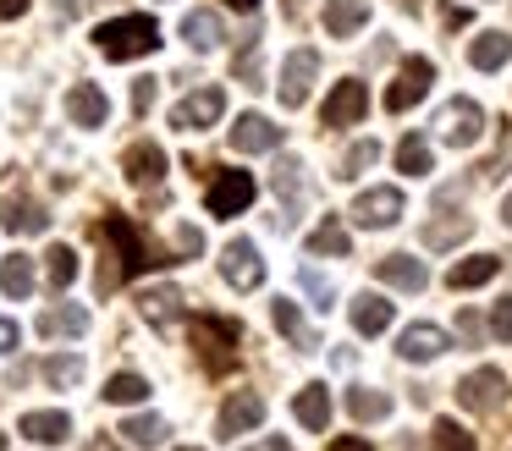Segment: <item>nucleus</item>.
I'll list each match as a JSON object with an SVG mask.
<instances>
[{
  "label": "nucleus",
  "mask_w": 512,
  "mask_h": 451,
  "mask_svg": "<svg viewBox=\"0 0 512 451\" xmlns=\"http://www.w3.org/2000/svg\"><path fill=\"white\" fill-rule=\"evenodd\" d=\"M122 171H127V182L133 187H155L160 176H166V149H160V143H133V149L122 154Z\"/></svg>",
  "instance_id": "obj_16"
},
{
  "label": "nucleus",
  "mask_w": 512,
  "mask_h": 451,
  "mask_svg": "<svg viewBox=\"0 0 512 451\" xmlns=\"http://www.w3.org/2000/svg\"><path fill=\"white\" fill-rule=\"evenodd\" d=\"M336 451H369V440H358V435H342V440H336Z\"/></svg>",
  "instance_id": "obj_51"
},
{
  "label": "nucleus",
  "mask_w": 512,
  "mask_h": 451,
  "mask_svg": "<svg viewBox=\"0 0 512 451\" xmlns=\"http://www.w3.org/2000/svg\"><path fill=\"white\" fill-rule=\"evenodd\" d=\"M94 44H100L105 61H138V55L160 50V22L144 17V11H133V17L105 22V28L94 33Z\"/></svg>",
  "instance_id": "obj_1"
},
{
  "label": "nucleus",
  "mask_w": 512,
  "mask_h": 451,
  "mask_svg": "<svg viewBox=\"0 0 512 451\" xmlns=\"http://www.w3.org/2000/svg\"><path fill=\"white\" fill-rule=\"evenodd\" d=\"M347 314H353V330H358V336H380V330H391L397 308H391L380 292H358L353 303H347Z\"/></svg>",
  "instance_id": "obj_18"
},
{
  "label": "nucleus",
  "mask_w": 512,
  "mask_h": 451,
  "mask_svg": "<svg viewBox=\"0 0 512 451\" xmlns=\"http://www.w3.org/2000/svg\"><path fill=\"white\" fill-rule=\"evenodd\" d=\"M0 226L12 231V237H39V231H50V215L34 198H6L0 204Z\"/></svg>",
  "instance_id": "obj_19"
},
{
  "label": "nucleus",
  "mask_w": 512,
  "mask_h": 451,
  "mask_svg": "<svg viewBox=\"0 0 512 451\" xmlns=\"http://www.w3.org/2000/svg\"><path fill=\"white\" fill-rule=\"evenodd\" d=\"M17 341H23V330H17V319H0V358H6V352H12Z\"/></svg>",
  "instance_id": "obj_45"
},
{
  "label": "nucleus",
  "mask_w": 512,
  "mask_h": 451,
  "mask_svg": "<svg viewBox=\"0 0 512 451\" xmlns=\"http://www.w3.org/2000/svg\"><path fill=\"white\" fill-rule=\"evenodd\" d=\"M430 451H479L474 446V435H468L457 418H435V429H430Z\"/></svg>",
  "instance_id": "obj_34"
},
{
  "label": "nucleus",
  "mask_w": 512,
  "mask_h": 451,
  "mask_svg": "<svg viewBox=\"0 0 512 451\" xmlns=\"http://www.w3.org/2000/svg\"><path fill=\"white\" fill-rule=\"evenodd\" d=\"M507 160H512V127H507V138H501V154H496V160L485 165V171H501V165H507Z\"/></svg>",
  "instance_id": "obj_48"
},
{
  "label": "nucleus",
  "mask_w": 512,
  "mask_h": 451,
  "mask_svg": "<svg viewBox=\"0 0 512 451\" xmlns=\"http://www.w3.org/2000/svg\"><path fill=\"white\" fill-rule=\"evenodd\" d=\"M232 11H259V0H226Z\"/></svg>",
  "instance_id": "obj_52"
},
{
  "label": "nucleus",
  "mask_w": 512,
  "mask_h": 451,
  "mask_svg": "<svg viewBox=\"0 0 512 451\" xmlns=\"http://www.w3.org/2000/svg\"><path fill=\"white\" fill-rule=\"evenodd\" d=\"M430 83H435V66L424 61V55H408L402 72H397V83L386 88V110H413L424 94H430Z\"/></svg>",
  "instance_id": "obj_7"
},
{
  "label": "nucleus",
  "mask_w": 512,
  "mask_h": 451,
  "mask_svg": "<svg viewBox=\"0 0 512 451\" xmlns=\"http://www.w3.org/2000/svg\"><path fill=\"white\" fill-rule=\"evenodd\" d=\"M314 77H320V50H292L287 61H281V83H276V99L287 110H298V105H309V94H314Z\"/></svg>",
  "instance_id": "obj_4"
},
{
  "label": "nucleus",
  "mask_w": 512,
  "mask_h": 451,
  "mask_svg": "<svg viewBox=\"0 0 512 451\" xmlns=\"http://www.w3.org/2000/svg\"><path fill=\"white\" fill-rule=\"evenodd\" d=\"M397 352L408 363H430V358H441V352H446V330L441 325H408V330H402V341H397Z\"/></svg>",
  "instance_id": "obj_21"
},
{
  "label": "nucleus",
  "mask_w": 512,
  "mask_h": 451,
  "mask_svg": "<svg viewBox=\"0 0 512 451\" xmlns=\"http://www.w3.org/2000/svg\"><path fill=\"white\" fill-rule=\"evenodd\" d=\"M441 138L452 143V149H468V143H479L485 138V110L474 105V99H452V105L441 110Z\"/></svg>",
  "instance_id": "obj_9"
},
{
  "label": "nucleus",
  "mask_w": 512,
  "mask_h": 451,
  "mask_svg": "<svg viewBox=\"0 0 512 451\" xmlns=\"http://www.w3.org/2000/svg\"><path fill=\"white\" fill-rule=\"evenodd\" d=\"M182 39H188L193 50H221L226 28H221V17H215V11H188V17H182Z\"/></svg>",
  "instance_id": "obj_26"
},
{
  "label": "nucleus",
  "mask_w": 512,
  "mask_h": 451,
  "mask_svg": "<svg viewBox=\"0 0 512 451\" xmlns=\"http://www.w3.org/2000/svg\"><path fill=\"white\" fill-rule=\"evenodd\" d=\"M397 165H402V171H408V176H424V171H430V165H435L430 143H424L419 132H408V138H402V149H397Z\"/></svg>",
  "instance_id": "obj_37"
},
{
  "label": "nucleus",
  "mask_w": 512,
  "mask_h": 451,
  "mask_svg": "<svg viewBox=\"0 0 512 451\" xmlns=\"http://www.w3.org/2000/svg\"><path fill=\"white\" fill-rule=\"evenodd\" d=\"M39 330H45V336H83V330H89V308H72V303L45 308V314H39Z\"/></svg>",
  "instance_id": "obj_29"
},
{
  "label": "nucleus",
  "mask_w": 512,
  "mask_h": 451,
  "mask_svg": "<svg viewBox=\"0 0 512 451\" xmlns=\"http://www.w3.org/2000/svg\"><path fill=\"white\" fill-rule=\"evenodd\" d=\"M512 61V39L507 33H479L474 44H468V66H479V72H496V66H507Z\"/></svg>",
  "instance_id": "obj_27"
},
{
  "label": "nucleus",
  "mask_w": 512,
  "mask_h": 451,
  "mask_svg": "<svg viewBox=\"0 0 512 451\" xmlns=\"http://www.w3.org/2000/svg\"><path fill=\"white\" fill-rule=\"evenodd\" d=\"M144 396H149L144 374H111V380H105V402L111 407H133V402H144Z\"/></svg>",
  "instance_id": "obj_33"
},
{
  "label": "nucleus",
  "mask_w": 512,
  "mask_h": 451,
  "mask_svg": "<svg viewBox=\"0 0 512 451\" xmlns=\"http://www.w3.org/2000/svg\"><path fill=\"white\" fill-rule=\"evenodd\" d=\"M375 160H380V143H353V149H347V160H342V171H336V176H347V182H353V176H364Z\"/></svg>",
  "instance_id": "obj_39"
},
{
  "label": "nucleus",
  "mask_w": 512,
  "mask_h": 451,
  "mask_svg": "<svg viewBox=\"0 0 512 451\" xmlns=\"http://www.w3.org/2000/svg\"><path fill=\"white\" fill-rule=\"evenodd\" d=\"M347 413L364 418V424H375V418L391 413V396L375 391V385H353V391H347Z\"/></svg>",
  "instance_id": "obj_32"
},
{
  "label": "nucleus",
  "mask_w": 512,
  "mask_h": 451,
  "mask_svg": "<svg viewBox=\"0 0 512 451\" xmlns=\"http://www.w3.org/2000/svg\"><path fill=\"white\" fill-rule=\"evenodd\" d=\"M100 237L111 242V248H116V259H122V281H127V275L155 270V264H166L155 248H149V237H144V231H138L127 215H105V220H100Z\"/></svg>",
  "instance_id": "obj_3"
},
{
  "label": "nucleus",
  "mask_w": 512,
  "mask_h": 451,
  "mask_svg": "<svg viewBox=\"0 0 512 451\" xmlns=\"http://www.w3.org/2000/svg\"><path fill=\"white\" fill-rule=\"evenodd\" d=\"M0 451H6V435H0Z\"/></svg>",
  "instance_id": "obj_54"
},
{
  "label": "nucleus",
  "mask_w": 512,
  "mask_h": 451,
  "mask_svg": "<svg viewBox=\"0 0 512 451\" xmlns=\"http://www.w3.org/2000/svg\"><path fill=\"white\" fill-rule=\"evenodd\" d=\"M177 248H182V253H199V248H204V237H199L193 226H177Z\"/></svg>",
  "instance_id": "obj_46"
},
{
  "label": "nucleus",
  "mask_w": 512,
  "mask_h": 451,
  "mask_svg": "<svg viewBox=\"0 0 512 451\" xmlns=\"http://www.w3.org/2000/svg\"><path fill=\"white\" fill-rule=\"evenodd\" d=\"M221 275L237 292H254V286H265V259H259V248L248 237H232L221 248Z\"/></svg>",
  "instance_id": "obj_6"
},
{
  "label": "nucleus",
  "mask_w": 512,
  "mask_h": 451,
  "mask_svg": "<svg viewBox=\"0 0 512 451\" xmlns=\"http://www.w3.org/2000/svg\"><path fill=\"white\" fill-rule=\"evenodd\" d=\"M270 319H276V330H281V336H287L298 352H314V347H320L314 325L298 314V303H292V297H276V303H270Z\"/></svg>",
  "instance_id": "obj_20"
},
{
  "label": "nucleus",
  "mask_w": 512,
  "mask_h": 451,
  "mask_svg": "<svg viewBox=\"0 0 512 451\" xmlns=\"http://www.w3.org/2000/svg\"><path fill=\"white\" fill-rule=\"evenodd\" d=\"M122 435L133 440L138 451H149V446H160V440H166V424H160L155 413H138V418H127V424H122Z\"/></svg>",
  "instance_id": "obj_36"
},
{
  "label": "nucleus",
  "mask_w": 512,
  "mask_h": 451,
  "mask_svg": "<svg viewBox=\"0 0 512 451\" xmlns=\"http://www.w3.org/2000/svg\"><path fill=\"white\" fill-rule=\"evenodd\" d=\"M468 226H474L468 215H452V209H446V220H430V226H424V248H452L457 237H468Z\"/></svg>",
  "instance_id": "obj_35"
},
{
  "label": "nucleus",
  "mask_w": 512,
  "mask_h": 451,
  "mask_svg": "<svg viewBox=\"0 0 512 451\" xmlns=\"http://www.w3.org/2000/svg\"><path fill=\"white\" fill-rule=\"evenodd\" d=\"M457 402H463L468 413H496V407L507 402V374H501V369H474V374H463V385H457Z\"/></svg>",
  "instance_id": "obj_8"
},
{
  "label": "nucleus",
  "mask_w": 512,
  "mask_h": 451,
  "mask_svg": "<svg viewBox=\"0 0 512 451\" xmlns=\"http://www.w3.org/2000/svg\"><path fill=\"white\" fill-rule=\"evenodd\" d=\"M149 105H155V77H138V83H133V110H138V116H149Z\"/></svg>",
  "instance_id": "obj_44"
},
{
  "label": "nucleus",
  "mask_w": 512,
  "mask_h": 451,
  "mask_svg": "<svg viewBox=\"0 0 512 451\" xmlns=\"http://www.w3.org/2000/svg\"><path fill=\"white\" fill-rule=\"evenodd\" d=\"M182 451H193V446H182Z\"/></svg>",
  "instance_id": "obj_55"
},
{
  "label": "nucleus",
  "mask_w": 512,
  "mask_h": 451,
  "mask_svg": "<svg viewBox=\"0 0 512 451\" xmlns=\"http://www.w3.org/2000/svg\"><path fill=\"white\" fill-rule=\"evenodd\" d=\"M28 11V0H0V22H12V17H23Z\"/></svg>",
  "instance_id": "obj_49"
},
{
  "label": "nucleus",
  "mask_w": 512,
  "mask_h": 451,
  "mask_svg": "<svg viewBox=\"0 0 512 451\" xmlns=\"http://www.w3.org/2000/svg\"><path fill=\"white\" fill-rule=\"evenodd\" d=\"M292 413H298V424L309 429V435H320V429L331 424V391H325V385H303V391L292 396Z\"/></svg>",
  "instance_id": "obj_24"
},
{
  "label": "nucleus",
  "mask_w": 512,
  "mask_h": 451,
  "mask_svg": "<svg viewBox=\"0 0 512 451\" xmlns=\"http://www.w3.org/2000/svg\"><path fill=\"white\" fill-rule=\"evenodd\" d=\"M298 286H303V292L314 297V308H336V286L325 281L320 270H298Z\"/></svg>",
  "instance_id": "obj_40"
},
{
  "label": "nucleus",
  "mask_w": 512,
  "mask_h": 451,
  "mask_svg": "<svg viewBox=\"0 0 512 451\" xmlns=\"http://www.w3.org/2000/svg\"><path fill=\"white\" fill-rule=\"evenodd\" d=\"M45 380L50 385H67V391H72V385L83 380V358H50L45 363Z\"/></svg>",
  "instance_id": "obj_41"
},
{
  "label": "nucleus",
  "mask_w": 512,
  "mask_h": 451,
  "mask_svg": "<svg viewBox=\"0 0 512 451\" xmlns=\"http://www.w3.org/2000/svg\"><path fill=\"white\" fill-rule=\"evenodd\" d=\"M369 22V0H325V33L331 39H353V33H364Z\"/></svg>",
  "instance_id": "obj_22"
},
{
  "label": "nucleus",
  "mask_w": 512,
  "mask_h": 451,
  "mask_svg": "<svg viewBox=\"0 0 512 451\" xmlns=\"http://www.w3.org/2000/svg\"><path fill=\"white\" fill-rule=\"evenodd\" d=\"M23 429L34 446H61V440H72V418L61 413V407H34V413H23Z\"/></svg>",
  "instance_id": "obj_17"
},
{
  "label": "nucleus",
  "mask_w": 512,
  "mask_h": 451,
  "mask_svg": "<svg viewBox=\"0 0 512 451\" xmlns=\"http://www.w3.org/2000/svg\"><path fill=\"white\" fill-rule=\"evenodd\" d=\"M375 275L386 286H402V292H424V281H430V275H424V264L413 259V253H386V259L375 264Z\"/></svg>",
  "instance_id": "obj_23"
},
{
  "label": "nucleus",
  "mask_w": 512,
  "mask_h": 451,
  "mask_svg": "<svg viewBox=\"0 0 512 451\" xmlns=\"http://www.w3.org/2000/svg\"><path fill=\"white\" fill-rule=\"evenodd\" d=\"M457 330H463V336L474 341V336H479V319H474V314H468V308H463V314H457Z\"/></svg>",
  "instance_id": "obj_50"
},
{
  "label": "nucleus",
  "mask_w": 512,
  "mask_h": 451,
  "mask_svg": "<svg viewBox=\"0 0 512 451\" xmlns=\"http://www.w3.org/2000/svg\"><path fill=\"white\" fill-rule=\"evenodd\" d=\"M45 270H50V286L67 292V286L78 281V253H72V248H50L45 253Z\"/></svg>",
  "instance_id": "obj_38"
},
{
  "label": "nucleus",
  "mask_w": 512,
  "mask_h": 451,
  "mask_svg": "<svg viewBox=\"0 0 512 451\" xmlns=\"http://www.w3.org/2000/svg\"><path fill=\"white\" fill-rule=\"evenodd\" d=\"M193 347H199V358L210 374H226L237 363V347H243V325H237V319H221V314H199L193 319Z\"/></svg>",
  "instance_id": "obj_2"
},
{
  "label": "nucleus",
  "mask_w": 512,
  "mask_h": 451,
  "mask_svg": "<svg viewBox=\"0 0 512 451\" xmlns=\"http://www.w3.org/2000/svg\"><path fill=\"white\" fill-rule=\"evenodd\" d=\"M496 270H501V259H496V253H474V259H457V264H452L446 286H452V292H468V286L496 281Z\"/></svg>",
  "instance_id": "obj_25"
},
{
  "label": "nucleus",
  "mask_w": 512,
  "mask_h": 451,
  "mask_svg": "<svg viewBox=\"0 0 512 451\" xmlns=\"http://www.w3.org/2000/svg\"><path fill=\"white\" fill-rule=\"evenodd\" d=\"M347 215H353V226H369V231L397 226V220H402V193H397V187H369V193L353 198Z\"/></svg>",
  "instance_id": "obj_11"
},
{
  "label": "nucleus",
  "mask_w": 512,
  "mask_h": 451,
  "mask_svg": "<svg viewBox=\"0 0 512 451\" xmlns=\"http://www.w3.org/2000/svg\"><path fill=\"white\" fill-rule=\"evenodd\" d=\"M254 193H259V187H254V176H248V171H215L204 204H210V215L232 220V215H243V209L254 204Z\"/></svg>",
  "instance_id": "obj_5"
},
{
  "label": "nucleus",
  "mask_w": 512,
  "mask_h": 451,
  "mask_svg": "<svg viewBox=\"0 0 512 451\" xmlns=\"http://www.w3.org/2000/svg\"><path fill=\"white\" fill-rule=\"evenodd\" d=\"M232 149L237 154H270V149H281V127L270 116H237Z\"/></svg>",
  "instance_id": "obj_14"
},
{
  "label": "nucleus",
  "mask_w": 512,
  "mask_h": 451,
  "mask_svg": "<svg viewBox=\"0 0 512 451\" xmlns=\"http://www.w3.org/2000/svg\"><path fill=\"white\" fill-rule=\"evenodd\" d=\"M221 110H226V94H221V88H193V94L182 99L177 110H171V127H182V132L215 127V121H221Z\"/></svg>",
  "instance_id": "obj_12"
},
{
  "label": "nucleus",
  "mask_w": 512,
  "mask_h": 451,
  "mask_svg": "<svg viewBox=\"0 0 512 451\" xmlns=\"http://www.w3.org/2000/svg\"><path fill=\"white\" fill-rule=\"evenodd\" d=\"M138 308H144L149 325H171V319L182 314V292H177V286H155V292L138 297Z\"/></svg>",
  "instance_id": "obj_30"
},
{
  "label": "nucleus",
  "mask_w": 512,
  "mask_h": 451,
  "mask_svg": "<svg viewBox=\"0 0 512 451\" xmlns=\"http://www.w3.org/2000/svg\"><path fill=\"white\" fill-rule=\"evenodd\" d=\"M67 116H72V127H105V116H111V99H105V88L72 83V88H67Z\"/></svg>",
  "instance_id": "obj_15"
},
{
  "label": "nucleus",
  "mask_w": 512,
  "mask_h": 451,
  "mask_svg": "<svg viewBox=\"0 0 512 451\" xmlns=\"http://www.w3.org/2000/svg\"><path fill=\"white\" fill-rule=\"evenodd\" d=\"M490 336L512 341V297H501V303H496V314H490Z\"/></svg>",
  "instance_id": "obj_43"
},
{
  "label": "nucleus",
  "mask_w": 512,
  "mask_h": 451,
  "mask_svg": "<svg viewBox=\"0 0 512 451\" xmlns=\"http://www.w3.org/2000/svg\"><path fill=\"white\" fill-rule=\"evenodd\" d=\"M248 451H292V440L287 435H265V440H254Z\"/></svg>",
  "instance_id": "obj_47"
},
{
  "label": "nucleus",
  "mask_w": 512,
  "mask_h": 451,
  "mask_svg": "<svg viewBox=\"0 0 512 451\" xmlns=\"http://www.w3.org/2000/svg\"><path fill=\"white\" fill-rule=\"evenodd\" d=\"M276 193L287 198V204H298V193H303V176H298V160H281V165H276Z\"/></svg>",
  "instance_id": "obj_42"
},
{
  "label": "nucleus",
  "mask_w": 512,
  "mask_h": 451,
  "mask_svg": "<svg viewBox=\"0 0 512 451\" xmlns=\"http://www.w3.org/2000/svg\"><path fill=\"white\" fill-rule=\"evenodd\" d=\"M320 116H325V127H358V121L369 116V88L358 83V77H342V83L331 88Z\"/></svg>",
  "instance_id": "obj_10"
},
{
  "label": "nucleus",
  "mask_w": 512,
  "mask_h": 451,
  "mask_svg": "<svg viewBox=\"0 0 512 451\" xmlns=\"http://www.w3.org/2000/svg\"><path fill=\"white\" fill-rule=\"evenodd\" d=\"M259 424H265V396H254V391H232V396H226V407H221V435L226 440L248 435V429H259Z\"/></svg>",
  "instance_id": "obj_13"
},
{
  "label": "nucleus",
  "mask_w": 512,
  "mask_h": 451,
  "mask_svg": "<svg viewBox=\"0 0 512 451\" xmlns=\"http://www.w3.org/2000/svg\"><path fill=\"white\" fill-rule=\"evenodd\" d=\"M501 220H507V226H512V193L501 198Z\"/></svg>",
  "instance_id": "obj_53"
},
{
  "label": "nucleus",
  "mask_w": 512,
  "mask_h": 451,
  "mask_svg": "<svg viewBox=\"0 0 512 451\" xmlns=\"http://www.w3.org/2000/svg\"><path fill=\"white\" fill-rule=\"evenodd\" d=\"M0 292H6V297H28V292H34V259H28V253L0 259Z\"/></svg>",
  "instance_id": "obj_31"
},
{
  "label": "nucleus",
  "mask_w": 512,
  "mask_h": 451,
  "mask_svg": "<svg viewBox=\"0 0 512 451\" xmlns=\"http://www.w3.org/2000/svg\"><path fill=\"white\" fill-rule=\"evenodd\" d=\"M309 253H320V259H347V253H353V237H347V226L331 215L309 231Z\"/></svg>",
  "instance_id": "obj_28"
}]
</instances>
